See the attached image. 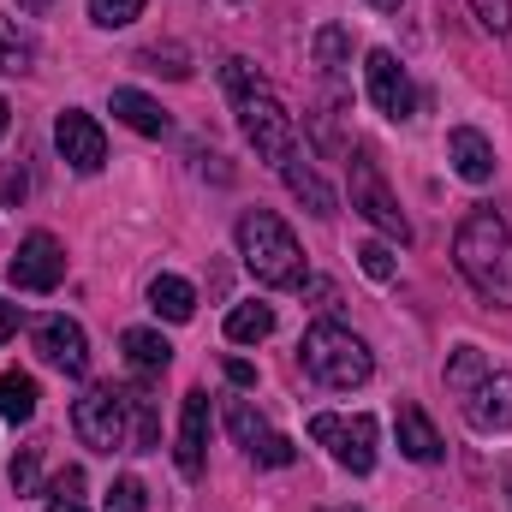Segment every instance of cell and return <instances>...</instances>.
<instances>
[{
  "label": "cell",
  "mask_w": 512,
  "mask_h": 512,
  "mask_svg": "<svg viewBox=\"0 0 512 512\" xmlns=\"http://www.w3.org/2000/svg\"><path fill=\"white\" fill-rule=\"evenodd\" d=\"M30 60H36V48L18 36L12 18H0V72H30Z\"/></svg>",
  "instance_id": "obj_26"
},
{
  "label": "cell",
  "mask_w": 512,
  "mask_h": 512,
  "mask_svg": "<svg viewBox=\"0 0 512 512\" xmlns=\"http://www.w3.org/2000/svg\"><path fill=\"white\" fill-rule=\"evenodd\" d=\"M102 512H149V489H143L137 477H120V483L108 489V501H102Z\"/></svg>",
  "instance_id": "obj_27"
},
{
  "label": "cell",
  "mask_w": 512,
  "mask_h": 512,
  "mask_svg": "<svg viewBox=\"0 0 512 512\" xmlns=\"http://www.w3.org/2000/svg\"><path fill=\"white\" fill-rule=\"evenodd\" d=\"M36 399H42V393H36V376H18V370L0 376V417H6V423H30V417H36Z\"/></svg>",
  "instance_id": "obj_20"
},
{
  "label": "cell",
  "mask_w": 512,
  "mask_h": 512,
  "mask_svg": "<svg viewBox=\"0 0 512 512\" xmlns=\"http://www.w3.org/2000/svg\"><path fill=\"white\" fill-rule=\"evenodd\" d=\"M471 12H477V24L495 30V36H507L512 30V0H471Z\"/></svg>",
  "instance_id": "obj_30"
},
{
  "label": "cell",
  "mask_w": 512,
  "mask_h": 512,
  "mask_svg": "<svg viewBox=\"0 0 512 512\" xmlns=\"http://www.w3.org/2000/svg\"><path fill=\"white\" fill-rule=\"evenodd\" d=\"M36 471H42V447H24V453L12 459V489H18V495H36Z\"/></svg>",
  "instance_id": "obj_31"
},
{
  "label": "cell",
  "mask_w": 512,
  "mask_h": 512,
  "mask_svg": "<svg viewBox=\"0 0 512 512\" xmlns=\"http://www.w3.org/2000/svg\"><path fill=\"white\" fill-rule=\"evenodd\" d=\"M227 429H233V441H239L245 453H256V447L274 435V429H268V423L251 411V405H245V399H233V405H227Z\"/></svg>",
  "instance_id": "obj_25"
},
{
  "label": "cell",
  "mask_w": 512,
  "mask_h": 512,
  "mask_svg": "<svg viewBox=\"0 0 512 512\" xmlns=\"http://www.w3.org/2000/svg\"><path fill=\"white\" fill-rule=\"evenodd\" d=\"M72 429L90 453H120L126 447V393L120 387H90L72 405Z\"/></svg>",
  "instance_id": "obj_6"
},
{
  "label": "cell",
  "mask_w": 512,
  "mask_h": 512,
  "mask_svg": "<svg viewBox=\"0 0 512 512\" xmlns=\"http://www.w3.org/2000/svg\"><path fill=\"white\" fill-rule=\"evenodd\" d=\"M221 78H227L233 102H239V96H251V90H262V72H256L251 60H227V72H221Z\"/></svg>",
  "instance_id": "obj_32"
},
{
  "label": "cell",
  "mask_w": 512,
  "mask_h": 512,
  "mask_svg": "<svg viewBox=\"0 0 512 512\" xmlns=\"http://www.w3.org/2000/svg\"><path fill=\"white\" fill-rule=\"evenodd\" d=\"M489 370H495V364H489V358H483L477 346H459V352L447 358V387H453V393H471V387L483 382Z\"/></svg>",
  "instance_id": "obj_23"
},
{
  "label": "cell",
  "mask_w": 512,
  "mask_h": 512,
  "mask_svg": "<svg viewBox=\"0 0 512 512\" xmlns=\"http://www.w3.org/2000/svg\"><path fill=\"white\" fill-rule=\"evenodd\" d=\"M12 286L18 292H54L60 280H66V251H60V239L54 233H30L24 245H18V256H12Z\"/></svg>",
  "instance_id": "obj_8"
},
{
  "label": "cell",
  "mask_w": 512,
  "mask_h": 512,
  "mask_svg": "<svg viewBox=\"0 0 512 512\" xmlns=\"http://www.w3.org/2000/svg\"><path fill=\"white\" fill-rule=\"evenodd\" d=\"M18 6H24V12H30V18H42V12H48V6H54V0H18Z\"/></svg>",
  "instance_id": "obj_38"
},
{
  "label": "cell",
  "mask_w": 512,
  "mask_h": 512,
  "mask_svg": "<svg viewBox=\"0 0 512 512\" xmlns=\"http://www.w3.org/2000/svg\"><path fill=\"white\" fill-rule=\"evenodd\" d=\"M310 435L352 471V477H370L376 471V417H334V411H322V417H310Z\"/></svg>",
  "instance_id": "obj_7"
},
{
  "label": "cell",
  "mask_w": 512,
  "mask_h": 512,
  "mask_svg": "<svg viewBox=\"0 0 512 512\" xmlns=\"http://www.w3.org/2000/svg\"><path fill=\"white\" fill-rule=\"evenodd\" d=\"M239 126L251 137V149L268 161V167H280L292 149H298V131H292V114L268 96V84L251 90V96H239Z\"/></svg>",
  "instance_id": "obj_5"
},
{
  "label": "cell",
  "mask_w": 512,
  "mask_h": 512,
  "mask_svg": "<svg viewBox=\"0 0 512 512\" xmlns=\"http://www.w3.org/2000/svg\"><path fill=\"white\" fill-rule=\"evenodd\" d=\"M137 12H143V0H90V18H96L102 30H120Z\"/></svg>",
  "instance_id": "obj_29"
},
{
  "label": "cell",
  "mask_w": 512,
  "mask_h": 512,
  "mask_svg": "<svg viewBox=\"0 0 512 512\" xmlns=\"http://www.w3.org/2000/svg\"><path fill=\"white\" fill-rule=\"evenodd\" d=\"M346 179H352V209L370 221V227H382L387 239H399V245H411V221H405V209H399V197L387 191L382 167L358 149L352 161H346Z\"/></svg>",
  "instance_id": "obj_4"
},
{
  "label": "cell",
  "mask_w": 512,
  "mask_h": 512,
  "mask_svg": "<svg viewBox=\"0 0 512 512\" xmlns=\"http://www.w3.org/2000/svg\"><path fill=\"white\" fill-rule=\"evenodd\" d=\"M268 334H274V310L268 304H233V316H227V340L233 346H256Z\"/></svg>",
  "instance_id": "obj_21"
},
{
  "label": "cell",
  "mask_w": 512,
  "mask_h": 512,
  "mask_svg": "<svg viewBox=\"0 0 512 512\" xmlns=\"http://www.w3.org/2000/svg\"><path fill=\"white\" fill-rule=\"evenodd\" d=\"M137 66H143V72H161V78H191V54H185L179 42H155V48H143Z\"/></svg>",
  "instance_id": "obj_24"
},
{
  "label": "cell",
  "mask_w": 512,
  "mask_h": 512,
  "mask_svg": "<svg viewBox=\"0 0 512 512\" xmlns=\"http://www.w3.org/2000/svg\"><path fill=\"white\" fill-rule=\"evenodd\" d=\"M393 435H399V453L417 459V465H441V453H447L417 399H399V405H393Z\"/></svg>",
  "instance_id": "obj_14"
},
{
  "label": "cell",
  "mask_w": 512,
  "mask_h": 512,
  "mask_svg": "<svg viewBox=\"0 0 512 512\" xmlns=\"http://www.w3.org/2000/svg\"><path fill=\"white\" fill-rule=\"evenodd\" d=\"M227 382L233 387H256V370L245 364V358H227Z\"/></svg>",
  "instance_id": "obj_36"
},
{
  "label": "cell",
  "mask_w": 512,
  "mask_h": 512,
  "mask_svg": "<svg viewBox=\"0 0 512 512\" xmlns=\"http://www.w3.org/2000/svg\"><path fill=\"white\" fill-rule=\"evenodd\" d=\"M149 310L167 316V322H191V316H197V292H191V280H179V274H155V280H149Z\"/></svg>",
  "instance_id": "obj_17"
},
{
  "label": "cell",
  "mask_w": 512,
  "mask_h": 512,
  "mask_svg": "<svg viewBox=\"0 0 512 512\" xmlns=\"http://www.w3.org/2000/svg\"><path fill=\"white\" fill-rule=\"evenodd\" d=\"M120 346H126V364L137 370V376H161V370L173 364V346H167L155 328H126Z\"/></svg>",
  "instance_id": "obj_18"
},
{
  "label": "cell",
  "mask_w": 512,
  "mask_h": 512,
  "mask_svg": "<svg viewBox=\"0 0 512 512\" xmlns=\"http://www.w3.org/2000/svg\"><path fill=\"white\" fill-rule=\"evenodd\" d=\"M459 399H465V423L471 429H483V435L512 429V370H489L483 382L471 387V393H459Z\"/></svg>",
  "instance_id": "obj_12"
},
{
  "label": "cell",
  "mask_w": 512,
  "mask_h": 512,
  "mask_svg": "<svg viewBox=\"0 0 512 512\" xmlns=\"http://www.w3.org/2000/svg\"><path fill=\"white\" fill-rule=\"evenodd\" d=\"M358 268H364V274H370V280H393V274H399V262H393V251H387L382 239H370V245H358Z\"/></svg>",
  "instance_id": "obj_28"
},
{
  "label": "cell",
  "mask_w": 512,
  "mask_h": 512,
  "mask_svg": "<svg viewBox=\"0 0 512 512\" xmlns=\"http://www.w3.org/2000/svg\"><path fill=\"white\" fill-rule=\"evenodd\" d=\"M251 459H256V465H292V441H286V435H268Z\"/></svg>",
  "instance_id": "obj_34"
},
{
  "label": "cell",
  "mask_w": 512,
  "mask_h": 512,
  "mask_svg": "<svg viewBox=\"0 0 512 512\" xmlns=\"http://www.w3.org/2000/svg\"><path fill=\"white\" fill-rule=\"evenodd\" d=\"M54 143H60V161L78 167V173H102V161H108L102 126H96L90 114H78V108H66V114L54 120Z\"/></svg>",
  "instance_id": "obj_10"
},
{
  "label": "cell",
  "mask_w": 512,
  "mask_h": 512,
  "mask_svg": "<svg viewBox=\"0 0 512 512\" xmlns=\"http://www.w3.org/2000/svg\"><path fill=\"white\" fill-rule=\"evenodd\" d=\"M364 78H370V102L382 108L387 120H411V108H417V90H411L405 66H399L387 48H370V60H364Z\"/></svg>",
  "instance_id": "obj_11"
},
{
  "label": "cell",
  "mask_w": 512,
  "mask_h": 512,
  "mask_svg": "<svg viewBox=\"0 0 512 512\" xmlns=\"http://www.w3.org/2000/svg\"><path fill=\"white\" fill-rule=\"evenodd\" d=\"M84 489H90V483H84V471H78V465L54 471V477H48V489H42V495H48V512H90Z\"/></svg>",
  "instance_id": "obj_22"
},
{
  "label": "cell",
  "mask_w": 512,
  "mask_h": 512,
  "mask_svg": "<svg viewBox=\"0 0 512 512\" xmlns=\"http://www.w3.org/2000/svg\"><path fill=\"white\" fill-rule=\"evenodd\" d=\"M36 352H42V364H54L60 376H84V370H90V340H84V328H78L72 316H42V322H36Z\"/></svg>",
  "instance_id": "obj_9"
},
{
  "label": "cell",
  "mask_w": 512,
  "mask_h": 512,
  "mask_svg": "<svg viewBox=\"0 0 512 512\" xmlns=\"http://www.w3.org/2000/svg\"><path fill=\"white\" fill-rule=\"evenodd\" d=\"M0 191H6V203L18 209V203H24V191H30V179H24V167H6V185H0Z\"/></svg>",
  "instance_id": "obj_35"
},
{
  "label": "cell",
  "mask_w": 512,
  "mask_h": 512,
  "mask_svg": "<svg viewBox=\"0 0 512 512\" xmlns=\"http://www.w3.org/2000/svg\"><path fill=\"white\" fill-rule=\"evenodd\" d=\"M6 126H12V108H6V96H0V137H6Z\"/></svg>",
  "instance_id": "obj_39"
},
{
  "label": "cell",
  "mask_w": 512,
  "mask_h": 512,
  "mask_svg": "<svg viewBox=\"0 0 512 512\" xmlns=\"http://www.w3.org/2000/svg\"><path fill=\"white\" fill-rule=\"evenodd\" d=\"M173 459H179V471H185L191 483H197V477H203V465H209V393H203V387H191V393H185Z\"/></svg>",
  "instance_id": "obj_13"
},
{
  "label": "cell",
  "mask_w": 512,
  "mask_h": 512,
  "mask_svg": "<svg viewBox=\"0 0 512 512\" xmlns=\"http://www.w3.org/2000/svg\"><path fill=\"white\" fill-rule=\"evenodd\" d=\"M370 6H376V12H399V6H405V0H370Z\"/></svg>",
  "instance_id": "obj_40"
},
{
  "label": "cell",
  "mask_w": 512,
  "mask_h": 512,
  "mask_svg": "<svg viewBox=\"0 0 512 512\" xmlns=\"http://www.w3.org/2000/svg\"><path fill=\"white\" fill-rule=\"evenodd\" d=\"M304 370L316 376L322 387H364L376 376V358H370V346L352 334V328H340V322H316V328H304Z\"/></svg>",
  "instance_id": "obj_3"
},
{
  "label": "cell",
  "mask_w": 512,
  "mask_h": 512,
  "mask_svg": "<svg viewBox=\"0 0 512 512\" xmlns=\"http://www.w3.org/2000/svg\"><path fill=\"white\" fill-rule=\"evenodd\" d=\"M447 161H453V173H459L465 185H489V179H495V143L477 126L447 131Z\"/></svg>",
  "instance_id": "obj_15"
},
{
  "label": "cell",
  "mask_w": 512,
  "mask_h": 512,
  "mask_svg": "<svg viewBox=\"0 0 512 512\" xmlns=\"http://www.w3.org/2000/svg\"><path fill=\"white\" fill-rule=\"evenodd\" d=\"M114 114L126 120L131 131H143V137H167V108L155 102V96H143V90H114Z\"/></svg>",
  "instance_id": "obj_19"
},
{
  "label": "cell",
  "mask_w": 512,
  "mask_h": 512,
  "mask_svg": "<svg viewBox=\"0 0 512 512\" xmlns=\"http://www.w3.org/2000/svg\"><path fill=\"white\" fill-rule=\"evenodd\" d=\"M507 495H512V471H507Z\"/></svg>",
  "instance_id": "obj_41"
},
{
  "label": "cell",
  "mask_w": 512,
  "mask_h": 512,
  "mask_svg": "<svg viewBox=\"0 0 512 512\" xmlns=\"http://www.w3.org/2000/svg\"><path fill=\"white\" fill-rule=\"evenodd\" d=\"M280 179L292 185V197H298L316 221H328V215H334V191H328V185H322V173L304 161V149H292V155L280 161Z\"/></svg>",
  "instance_id": "obj_16"
},
{
  "label": "cell",
  "mask_w": 512,
  "mask_h": 512,
  "mask_svg": "<svg viewBox=\"0 0 512 512\" xmlns=\"http://www.w3.org/2000/svg\"><path fill=\"white\" fill-rule=\"evenodd\" d=\"M12 334H18V304H6V298H0V346H6Z\"/></svg>",
  "instance_id": "obj_37"
},
{
  "label": "cell",
  "mask_w": 512,
  "mask_h": 512,
  "mask_svg": "<svg viewBox=\"0 0 512 512\" xmlns=\"http://www.w3.org/2000/svg\"><path fill=\"white\" fill-rule=\"evenodd\" d=\"M453 262L459 274L477 286V298H489L495 310H512V227L495 209H471L453 233Z\"/></svg>",
  "instance_id": "obj_1"
},
{
  "label": "cell",
  "mask_w": 512,
  "mask_h": 512,
  "mask_svg": "<svg viewBox=\"0 0 512 512\" xmlns=\"http://www.w3.org/2000/svg\"><path fill=\"white\" fill-rule=\"evenodd\" d=\"M239 256L262 286H304V251L292 227L274 209H245L239 215Z\"/></svg>",
  "instance_id": "obj_2"
},
{
  "label": "cell",
  "mask_w": 512,
  "mask_h": 512,
  "mask_svg": "<svg viewBox=\"0 0 512 512\" xmlns=\"http://www.w3.org/2000/svg\"><path fill=\"white\" fill-rule=\"evenodd\" d=\"M316 60H322V66H340V60H346V30L328 24V30L316 36Z\"/></svg>",
  "instance_id": "obj_33"
}]
</instances>
